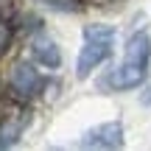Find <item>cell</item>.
Segmentation results:
<instances>
[{"mask_svg": "<svg viewBox=\"0 0 151 151\" xmlns=\"http://www.w3.org/2000/svg\"><path fill=\"white\" fill-rule=\"evenodd\" d=\"M146 76H148V65H137V62L123 59L106 76V87H112V90H134V87H140L146 81Z\"/></svg>", "mask_w": 151, "mask_h": 151, "instance_id": "cell-3", "label": "cell"}, {"mask_svg": "<svg viewBox=\"0 0 151 151\" xmlns=\"http://www.w3.org/2000/svg\"><path fill=\"white\" fill-rule=\"evenodd\" d=\"M11 37H14V31H11V25L6 20H0V56L9 50V45H11Z\"/></svg>", "mask_w": 151, "mask_h": 151, "instance_id": "cell-7", "label": "cell"}, {"mask_svg": "<svg viewBox=\"0 0 151 151\" xmlns=\"http://www.w3.org/2000/svg\"><path fill=\"white\" fill-rule=\"evenodd\" d=\"M112 45H115V28L112 25H87L84 28V45H81V53H78V65H76L78 78H87L101 62H106L109 53H112Z\"/></svg>", "mask_w": 151, "mask_h": 151, "instance_id": "cell-1", "label": "cell"}, {"mask_svg": "<svg viewBox=\"0 0 151 151\" xmlns=\"http://www.w3.org/2000/svg\"><path fill=\"white\" fill-rule=\"evenodd\" d=\"M140 104H146V106H151V87H146V90L140 92Z\"/></svg>", "mask_w": 151, "mask_h": 151, "instance_id": "cell-8", "label": "cell"}, {"mask_svg": "<svg viewBox=\"0 0 151 151\" xmlns=\"http://www.w3.org/2000/svg\"><path fill=\"white\" fill-rule=\"evenodd\" d=\"M31 50H34V56H37L39 65L50 67V70H56V67L62 65V53H59V48H56V42L48 39L45 34H37V37H34Z\"/></svg>", "mask_w": 151, "mask_h": 151, "instance_id": "cell-5", "label": "cell"}, {"mask_svg": "<svg viewBox=\"0 0 151 151\" xmlns=\"http://www.w3.org/2000/svg\"><path fill=\"white\" fill-rule=\"evenodd\" d=\"M9 87H11V92H14L17 98H22V101H25V98H34V95L45 87V78L39 76V70H34L31 65L17 62L14 70H11Z\"/></svg>", "mask_w": 151, "mask_h": 151, "instance_id": "cell-2", "label": "cell"}, {"mask_svg": "<svg viewBox=\"0 0 151 151\" xmlns=\"http://www.w3.org/2000/svg\"><path fill=\"white\" fill-rule=\"evenodd\" d=\"M22 132V118H14V120H3L0 123V148H9L17 143V137H20Z\"/></svg>", "mask_w": 151, "mask_h": 151, "instance_id": "cell-6", "label": "cell"}, {"mask_svg": "<svg viewBox=\"0 0 151 151\" xmlns=\"http://www.w3.org/2000/svg\"><path fill=\"white\" fill-rule=\"evenodd\" d=\"M81 146L84 148H120L123 146V126H120V120H109V123H101L95 129H90L81 137Z\"/></svg>", "mask_w": 151, "mask_h": 151, "instance_id": "cell-4", "label": "cell"}]
</instances>
